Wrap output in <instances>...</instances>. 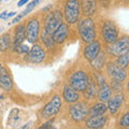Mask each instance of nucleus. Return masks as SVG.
Here are the masks:
<instances>
[{
	"label": "nucleus",
	"instance_id": "obj_31",
	"mask_svg": "<svg viewBox=\"0 0 129 129\" xmlns=\"http://www.w3.org/2000/svg\"><path fill=\"white\" fill-rule=\"evenodd\" d=\"M0 18H1V19H7V18H9V12H7V11L2 12V13L0 14Z\"/></svg>",
	"mask_w": 129,
	"mask_h": 129
},
{
	"label": "nucleus",
	"instance_id": "obj_26",
	"mask_svg": "<svg viewBox=\"0 0 129 129\" xmlns=\"http://www.w3.org/2000/svg\"><path fill=\"white\" fill-rule=\"evenodd\" d=\"M116 64H117L118 67L125 69V68H126L129 64V52H127V53L118 56L117 60H116Z\"/></svg>",
	"mask_w": 129,
	"mask_h": 129
},
{
	"label": "nucleus",
	"instance_id": "obj_38",
	"mask_svg": "<svg viewBox=\"0 0 129 129\" xmlns=\"http://www.w3.org/2000/svg\"><path fill=\"white\" fill-rule=\"evenodd\" d=\"M2 98H3V97H2V96H0V100H1Z\"/></svg>",
	"mask_w": 129,
	"mask_h": 129
},
{
	"label": "nucleus",
	"instance_id": "obj_6",
	"mask_svg": "<svg viewBox=\"0 0 129 129\" xmlns=\"http://www.w3.org/2000/svg\"><path fill=\"white\" fill-rule=\"evenodd\" d=\"M102 36L107 43H114L118 39V30L117 27L112 21H106L102 25Z\"/></svg>",
	"mask_w": 129,
	"mask_h": 129
},
{
	"label": "nucleus",
	"instance_id": "obj_13",
	"mask_svg": "<svg viewBox=\"0 0 129 129\" xmlns=\"http://www.w3.org/2000/svg\"><path fill=\"white\" fill-rule=\"evenodd\" d=\"M98 83H99V89H98V99L100 102H106L111 98V88L107 84L106 80L102 75L98 76Z\"/></svg>",
	"mask_w": 129,
	"mask_h": 129
},
{
	"label": "nucleus",
	"instance_id": "obj_17",
	"mask_svg": "<svg viewBox=\"0 0 129 129\" xmlns=\"http://www.w3.org/2000/svg\"><path fill=\"white\" fill-rule=\"evenodd\" d=\"M107 116L104 115H98V116H90L86 120V127L89 129H99L103 127L107 123Z\"/></svg>",
	"mask_w": 129,
	"mask_h": 129
},
{
	"label": "nucleus",
	"instance_id": "obj_5",
	"mask_svg": "<svg viewBox=\"0 0 129 129\" xmlns=\"http://www.w3.org/2000/svg\"><path fill=\"white\" fill-rule=\"evenodd\" d=\"M60 108H61V99H60V97L58 95H56L43 108V110L41 112L42 118H50L52 116L56 115L59 112Z\"/></svg>",
	"mask_w": 129,
	"mask_h": 129
},
{
	"label": "nucleus",
	"instance_id": "obj_2",
	"mask_svg": "<svg viewBox=\"0 0 129 129\" xmlns=\"http://www.w3.org/2000/svg\"><path fill=\"white\" fill-rule=\"evenodd\" d=\"M64 19L68 24H75L80 17V1L79 0H67L63 11Z\"/></svg>",
	"mask_w": 129,
	"mask_h": 129
},
{
	"label": "nucleus",
	"instance_id": "obj_8",
	"mask_svg": "<svg viewBox=\"0 0 129 129\" xmlns=\"http://www.w3.org/2000/svg\"><path fill=\"white\" fill-rule=\"evenodd\" d=\"M109 53L114 56H120L125 53L129 52V38L128 37H122L117 39L114 43H112L109 46Z\"/></svg>",
	"mask_w": 129,
	"mask_h": 129
},
{
	"label": "nucleus",
	"instance_id": "obj_11",
	"mask_svg": "<svg viewBox=\"0 0 129 129\" xmlns=\"http://www.w3.org/2000/svg\"><path fill=\"white\" fill-rule=\"evenodd\" d=\"M107 72H108V74L111 76V79H113L115 82H119V83L124 82L127 76V73H126V71H125V69L118 67L117 64L114 62H109L107 64Z\"/></svg>",
	"mask_w": 129,
	"mask_h": 129
},
{
	"label": "nucleus",
	"instance_id": "obj_21",
	"mask_svg": "<svg viewBox=\"0 0 129 129\" xmlns=\"http://www.w3.org/2000/svg\"><path fill=\"white\" fill-rule=\"evenodd\" d=\"M108 111V106L104 102H99L94 104L90 110H89V114L90 116H98V115H104V113Z\"/></svg>",
	"mask_w": 129,
	"mask_h": 129
},
{
	"label": "nucleus",
	"instance_id": "obj_16",
	"mask_svg": "<svg viewBox=\"0 0 129 129\" xmlns=\"http://www.w3.org/2000/svg\"><path fill=\"white\" fill-rule=\"evenodd\" d=\"M26 39V27L25 25H18L15 29V36L13 40V50L16 51L17 47L24 43V40Z\"/></svg>",
	"mask_w": 129,
	"mask_h": 129
},
{
	"label": "nucleus",
	"instance_id": "obj_29",
	"mask_svg": "<svg viewBox=\"0 0 129 129\" xmlns=\"http://www.w3.org/2000/svg\"><path fill=\"white\" fill-rule=\"evenodd\" d=\"M30 48L28 47V45H25V44H21L18 47H17V50H16V52H18L19 54H27L28 52H29Z\"/></svg>",
	"mask_w": 129,
	"mask_h": 129
},
{
	"label": "nucleus",
	"instance_id": "obj_30",
	"mask_svg": "<svg viewBox=\"0 0 129 129\" xmlns=\"http://www.w3.org/2000/svg\"><path fill=\"white\" fill-rule=\"evenodd\" d=\"M52 123H53V120H50V122H47V123H45L43 125V126H41L39 129H48L51 126H52Z\"/></svg>",
	"mask_w": 129,
	"mask_h": 129
},
{
	"label": "nucleus",
	"instance_id": "obj_10",
	"mask_svg": "<svg viewBox=\"0 0 129 129\" xmlns=\"http://www.w3.org/2000/svg\"><path fill=\"white\" fill-rule=\"evenodd\" d=\"M26 36L29 43H36L40 37V24L38 19L32 18L27 23L26 26Z\"/></svg>",
	"mask_w": 129,
	"mask_h": 129
},
{
	"label": "nucleus",
	"instance_id": "obj_35",
	"mask_svg": "<svg viewBox=\"0 0 129 129\" xmlns=\"http://www.w3.org/2000/svg\"><path fill=\"white\" fill-rule=\"evenodd\" d=\"M122 129H129V127H123Z\"/></svg>",
	"mask_w": 129,
	"mask_h": 129
},
{
	"label": "nucleus",
	"instance_id": "obj_24",
	"mask_svg": "<svg viewBox=\"0 0 129 129\" xmlns=\"http://www.w3.org/2000/svg\"><path fill=\"white\" fill-rule=\"evenodd\" d=\"M41 39H42V42L44 43V45H45L46 47L51 48L54 46V40H53V36L47 34V32L45 30L42 31V35H41Z\"/></svg>",
	"mask_w": 129,
	"mask_h": 129
},
{
	"label": "nucleus",
	"instance_id": "obj_34",
	"mask_svg": "<svg viewBox=\"0 0 129 129\" xmlns=\"http://www.w3.org/2000/svg\"><path fill=\"white\" fill-rule=\"evenodd\" d=\"M16 14V12H10L9 13V17H11V16H14Z\"/></svg>",
	"mask_w": 129,
	"mask_h": 129
},
{
	"label": "nucleus",
	"instance_id": "obj_1",
	"mask_svg": "<svg viewBox=\"0 0 129 129\" xmlns=\"http://www.w3.org/2000/svg\"><path fill=\"white\" fill-rule=\"evenodd\" d=\"M79 34L85 43H90L96 39V26L90 17H85L79 22Z\"/></svg>",
	"mask_w": 129,
	"mask_h": 129
},
{
	"label": "nucleus",
	"instance_id": "obj_28",
	"mask_svg": "<svg viewBox=\"0 0 129 129\" xmlns=\"http://www.w3.org/2000/svg\"><path fill=\"white\" fill-rule=\"evenodd\" d=\"M119 125L122 127H129V112H127L126 114H124V116L120 118Z\"/></svg>",
	"mask_w": 129,
	"mask_h": 129
},
{
	"label": "nucleus",
	"instance_id": "obj_33",
	"mask_svg": "<svg viewBox=\"0 0 129 129\" xmlns=\"http://www.w3.org/2000/svg\"><path fill=\"white\" fill-rule=\"evenodd\" d=\"M28 1H29V0H19L18 3H17V6H18V7H23L24 5H26Z\"/></svg>",
	"mask_w": 129,
	"mask_h": 129
},
{
	"label": "nucleus",
	"instance_id": "obj_7",
	"mask_svg": "<svg viewBox=\"0 0 129 129\" xmlns=\"http://www.w3.org/2000/svg\"><path fill=\"white\" fill-rule=\"evenodd\" d=\"M70 115L74 122H82L89 113L88 107L85 102H76L70 107Z\"/></svg>",
	"mask_w": 129,
	"mask_h": 129
},
{
	"label": "nucleus",
	"instance_id": "obj_4",
	"mask_svg": "<svg viewBox=\"0 0 129 129\" xmlns=\"http://www.w3.org/2000/svg\"><path fill=\"white\" fill-rule=\"evenodd\" d=\"M88 76L84 71H76L70 76L69 83L72 88L76 91H84L88 84Z\"/></svg>",
	"mask_w": 129,
	"mask_h": 129
},
{
	"label": "nucleus",
	"instance_id": "obj_22",
	"mask_svg": "<svg viewBox=\"0 0 129 129\" xmlns=\"http://www.w3.org/2000/svg\"><path fill=\"white\" fill-rule=\"evenodd\" d=\"M84 91H85V96L87 97L88 99H92L96 96L97 88H96V82H95L94 78H90L89 80H88L87 87H86V89Z\"/></svg>",
	"mask_w": 129,
	"mask_h": 129
},
{
	"label": "nucleus",
	"instance_id": "obj_36",
	"mask_svg": "<svg viewBox=\"0 0 129 129\" xmlns=\"http://www.w3.org/2000/svg\"><path fill=\"white\" fill-rule=\"evenodd\" d=\"M48 129H55V128H54L53 126H51V127H50V128H48Z\"/></svg>",
	"mask_w": 129,
	"mask_h": 129
},
{
	"label": "nucleus",
	"instance_id": "obj_37",
	"mask_svg": "<svg viewBox=\"0 0 129 129\" xmlns=\"http://www.w3.org/2000/svg\"><path fill=\"white\" fill-rule=\"evenodd\" d=\"M2 1H5V2H7V1H9V0H2Z\"/></svg>",
	"mask_w": 129,
	"mask_h": 129
},
{
	"label": "nucleus",
	"instance_id": "obj_23",
	"mask_svg": "<svg viewBox=\"0 0 129 129\" xmlns=\"http://www.w3.org/2000/svg\"><path fill=\"white\" fill-rule=\"evenodd\" d=\"M90 63H91V67L94 68V69H96V70L102 69L104 63H106V57H104V54L103 53H99L98 56H97L94 60H91Z\"/></svg>",
	"mask_w": 129,
	"mask_h": 129
},
{
	"label": "nucleus",
	"instance_id": "obj_14",
	"mask_svg": "<svg viewBox=\"0 0 129 129\" xmlns=\"http://www.w3.org/2000/svg\"><path fill=\"white\" fill-rule=\"evenodd\" d=\"M0 87L5 90H11L13 87V82L9 72L1 63H0Z\"/></svg>",
	"mask_w": 129,
	"mask_h": 129
},
{
	"label": "nucleus",
	"instance_id": "obj_15",
	"mask_svg": "<svg viewBox=\"0 0 129 129\" xmlns=\"http://www.w3.org/2000/svg\"><path fill=\"white\" fill-rule=\"evenodd\" d=\"M69 26L68 24H61L57 29L54 31V34L52 35L53 36V40L55 43H62L64 40L68 38V35H69Z\"/></svg>",
	"mask_w": 129,
	"mask_h": 129
},
{
	"label": "nucleus",
	"instance_id": "obj_18",
	"mask_svg": "<svg viewBox=\"0 0 129 129\" xmlns=\"http://www.w3.org/2000/svg\"><path fill=\"white\" fill-rule=\"evenodd\" d=\"M62 97H63L64 101L68 103H75V102H78V100L80 99L79 91H76L74 88H72L70 85H66L63 87Z\"/></svg>",
	"mask_w": 129,
	"mask_h": 129
},
{
	"label": "nucleus",
	"instance_id": "obj_25",
	"mask_svg": "<svg viewBox=\"0 0 129 129\" xmlns=\"http://www.w3.org/2000/svg\"><path fill=\"white\" fill-rule=\"evenodd\" d=\"M11 45V41H10V36L9 35H3L0 37V53L7 51L8 48Z\"/></svg>",
	"mask_w": 129,
	"mask_h": 129
},
{
	"label": "nucleus",
	"instance_id": "obj_39",
	"mask_svg": "<svg viewBox=\"0 0 129 129\" xmlns=\"http://www.w3.org/2000/svg\"><path fill=\"white\" fill-rule=\"evenodd\" d=\"M128 91H129V82H128Z\"/></svg>",
	"mask_w": 129,
	"mask_h": 129
},
{
	"label": "nucleus",
	"instance_id": "obj_27",
	"mask_svg": "<svg viewBox=\"0 0 129 129\" xmlns=\"http://www.w3.org/2000/svg\"><path fill=\"white\" fill-rule=\"evenodd\" d=\"M42 1V0H34V1H32V2H30L29 3V5H28L27 6V8H26V10H24L23 11V13H22V15L24 16V15H26V14H28V13H29V12H31L32 10H34L35 9V8H36V6H37V5H39V3L40 2H41Z\"/></svg>",
	"mask_w": 129,
	"mask_h": 129
},
{
	"label": "nucleus",
	"instance_id": "obj_20",
	"mask_svg": "<svg viewBox=\"0 0 129 129\" xmlns=\"http://www.w3.org/2000/svg\"><path fill=\"white\" fill-rule=\"evenodd\" d=\"M81 8L83 13L86 16H91L97 11V2L96 0H81Z\"/></svg>",
	"mask_w": 129,
	"mask_h": 129
},
{
	"label": "nucleus",
	"instance_id": "obj_32",
	"mask_svg": "<svg viewBox=\"0 0 129 129\" xmlns=\"http://www.w3.org/2000/svg\"><path fill=\"white\" fill-rule=\"evenodd\" d=\"M22 17H23V15H22V14H19V15H17V16H16V17H15V18L13 19V21H12V22H11V24H15V23H17V22H18V21H19V19H21Z\"/></svg>",
	"mask_w": 129,
	"mask_h": 129
},
{
	"label": "nucleus",
	"instance_id": "obj_19",
	"mask_svg": "<svg viewBox=\"0 0 129 129\" xmlns=\"http://www.w3.org/2000/svg\"><path fill=\"white\" fill-rule=\"evenodd\" d=\"M108 110H110L112 114H115L118 111V109L122 106V103L124 101V96L122 94H117L114 97H112L108 100Z\"/></svg>",
	"mask_w": 129,
	"mask_h": 129
},
{
	"label": "nucleus",
	"instance_id": "obj_12",
	"mask_svg": "<svg viewBox=\"0 0 129 129\" xmlns=\"http://www.w3.org/2000/svg\"><path fill=\"white\" fill-rule=\"evenodd\" d=\"M100 51H101V44H100L99 41L95 40V41L88 43L85 46L84 52H83V55L87 60L91 61V60H94L97 56H98Z\"/></svg>",
	"mask_w": 129,
	"mask_h": 129
},
{
	"label": "nucleus",
	"instance_id": "obj_3",
	"mask_svg": "<svg viewBox=\"0 0 129 129\" xmlns=\"http://www.w3.org/2000/svg\"><path fill=\"white\" fill-rule=\"evenodd\" d=\"M61 22H62V13L59 10H55L53 12H50L45 18L44 30H45L47 34L53 35L54 31L62 24Z\"/></svg>",
	"mask_w": 129,
	"mask_h": 129
},
{
	"label": "nucleus",
	"instance_id": "obj_9",
	"mask_svg": "<svg viewBox=\"0 0 129 129\" xmlns=\"http://www.w3.org/2000/svg\"><path fill=\"white\" fill-rule=\"evenodd\" d=\"M45 56H46L45 51H44L40 45L36 44V45L32 46L29 50V52L26 54L25 60H27V61H29L31 63H40L45 59Z\"/></svg>",
	"mask_w": 129,
	"mask_h": 129
}]
</instances>
